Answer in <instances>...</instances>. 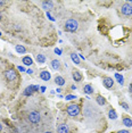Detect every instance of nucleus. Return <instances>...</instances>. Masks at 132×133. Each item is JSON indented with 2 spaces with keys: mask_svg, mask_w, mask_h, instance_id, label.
Segmentation results:
<instances>
[{
  "mask_svg": "<svg viewBox=\"0 0 132 133\" xmlns=\"http://www.w3.org/2000/svg\"><path fill=\"white\" fill-rule=\"evenodd\" d=\"M51 67L54 69H56V71H57V69H59V68H60V62H59L58 59H54L51 62Z\"/></svg>",
  "mask_w": 132,
  "mask_h": 133,
  "instance_id": "17",
  "label": "nucleus"
},
{
  "mask_svg": "<svg viewBox=\"0 0 132 133\" xmlns=\"http://www.w3.org/2000/svg\"><path fill=\"white\" fill-rule=\"evenodd\" d=\"M1 130H2V124L0 123V131H1Z\"/></svg>",
  "mask_w": 132,
  "mask_h": 133,
  "instance_id": "33",
  "label": "nucleus"
},
{
  "mask_svg": "<svg viewBox=\"0 0 132 133\" xmlns=\"http://www.w3.org/2000/svg\"><path fill=\"white\" fill-rule=\"evenodd\" d=\"M5 77L7 78V81H14L16 80V77H17V72L15 71V69H8V71L5 73Z\"/></svg>",
  "mask_w": 132,
  "mask_h": 133,
  "instance_id": "5",
  "label": "nucleus"
},
{
  "mask_svg": "<svg viewBox=\"0 0 132 133\" xmlns=\"http://www.w3.org/2000/svg\"><path fill=\"white\" fill-rule=\"evenodd\" d=\"M131 5H132V1H131Z\"/></svg>",
  "mask_w": 132,
  "mask_h": 133,
  "instance_id": "36",
  "label": "nucleus"
},
{
  "mask_svg": "<svg viewBox=\"0 0 132 133\" xmlns=\"http://www.w3.org/2000/svg\"><path fill=\"white\" fill-rule=\"evenodd\" d=\"M115 78H116V80H117V82L120 83L121 85H123V83H124V81H123V76L121 75V74L116 73V74H115Z\"/></svg>",
  "mask_w": 132,
  "mask_h": 133,
  "instance_id": "22",
  "label": "nucleus"
},
{
  "mask_svg": "<svg viewBox=\"0 0 132 133\" xmlns=\"http://www.w3.org/2000/svg\"><path fill=\"white\" fill-rule=\"evenodd\" d=\"M4 4H5L4 1H0V6H2V5H4Z\"/></svg>",
  "mask_w": 132,
  "mask_h": 133,
  "instance_id": "32",
  "label": "nucleus"
},
{
  "mask_svg": "<svg viewBox=\"0 0 132 133\" xmlns=\"http://www.w3.org/2000/svg\"><path fill=\"white\" fill-rule=\"evenodd\" d=\"M0 37H1V32H0Z\"/></svg>",
  "mask_w": 132,
  "mask_h": 133,
  "instance_id": "35",
  "label": "nucleus"
},
{
  "mask_svg": "<svg viewBox=\"0 0 132 133\" xmlns=\"http://www.w3.org/2000/svg\"><path fill=\"white\" fill-rule=\"evenodd\" d=\"M72 99H76V97L72 96V94H68V96H66V100H72Z\"/></svg>",
  "mask_w": 132,
  "mask_h": 133,
  "instance_id": "24",
  "label": "nucleus"
},
{
  "mask_svg": "<svg viewBox=\"0 0 132 133\" xmlns=\"http://www.w3.org/2000/svg\"><path fill=\"white\" fill-rule=\"evenodd\" d=\"M108 117L111 119H116L117 118V114H116V112L112 108V109H109V112H108Z\"/></svg>",
  "mask_w": 132,
  "mask_h": 133,
  "instance_id": "19",
  "label": "nucleus"
},
{
  "mask_svg": "<svg viewBox=\"0 0 132 133\" xmlns=\"http://www.w3.org/2000/svg\"><path fill=\"white\" fill-rule=\"evenodd\" d=\"M15 49H16V51H17L18 54H25L26 52V49H25L23 46H19V44H17V46L15 47Z\"/></svg>",
  "mask_w": 132,
  "mask_h": 133,
  "instance_id": "21",
  "label": "nucleus"
},
{
  "mask_svg": "<svg viewBox=\"0 0 132 133\" xmlns=\"http://www.w3.org/2000/svg\"><path fill=\"white\" fill-rule=\"evenodd\" d=\"M123 124L126 127H132V119L130 117H123Z\"/></svg>",
  "mask_w": 132,
  "mask_h": 133,
  "instance_id": "15",
  "label": "nucleus"
},
{
  "mask_svg": "<svg viewBox=\"0 0 132 133\" xmlns=\"http://www.w3.org/2000/svg\"><path fill=\"white\" fill-rule=\"evenodd\" d=\"M117 133H129V131H126V130H121V131H118Z\"/></svg>",
  "mask_w": 132,
  "mask_h": 133,
  "instance_id": "27",
  "label": "nucleus"
},
{
  "mask_svg": "<svg viewBox=\"0 0 132 133\" xmlns=\"http://www.w3.org/2000/svg\"><path fill=\"white\" fill-rule=\"evenodd\" d=\"M55 83H56L57 85H59V87H61V85L65 84V80H64L63 76H59L57 75L56 77H55Z\"/></svg>",
  "mask_w": 132,
  "mask_h": 133,
  "instance_id": "12",
  "label": "nucleus"
},
{
  "mask_svg": "<svg viewBox=\"0 0 132 133\" xmlns=\"http://www.w3.org/2000/svg\"><path fill=\"white\" fill-rule=\"evenodd\" d=\"M46 91V87H41V92H45Z\"/></svg>",
  "mask_w": 132,
  "mask_h": 133,
  "instance_id": "30",
  "label": "nucleus"
},
{
  "mask_svg": "<svg viewBox=\"0 0 132 133\" xmlns=\"http://www.w3.org/2000/svg\"><path fill=\"white\" fill-rule=\"evenodd\" d=\"M55 52H56L57 55H61V50H60V49H58V48L55 49Z\"/></svg>",
  "mask_w": 132,
  "mask_h": 133,
  "instance_id": "25",
  "label": "nucleus"
},
{
  "mask_svg": "<svg viewBox=\"0 0 132 133\" xmlns=\"http://www.w3.org/2000/svg\"><path fill=\"white\" fill-rule=\"evenodd\" d=\"M29 119H30V122L33 123V124L39 123L40 119H41L40 114H39L38 112H31V113H30V115H29Z\"/></svg>",
  "mask_w": 132,
  "mask_h": 133,
  "instance_id": "4",
  "label": "nucleus"
},
{
  "mask_svg": "<svg viewBox=\"0 0 132 133\" xmlns=\"http://www.w3.org/2000/svg\"><path fill=\"white\" fill-rule=\"evenodd\" d=\"M40 77L42 78L43 81H49L50 77H51V75H50V73L48 71H42L40 73Z\"/></svg>",
  "mask_w": 132,
  "mask_h": 133,
  "instance_id": "10",
  "label": "nucleus"
},
{
  "mask_svg": "<svg viewBox=\"0 0 132 133\" xmlns=\"http://www.w3.org/2000/svg\"><path fill=\"white\" fill-rule=\"evenodd\" d=\"M121 12L125 16H131L132 15V5H130V3H126L121 7Z\"/></svg>",
  "mask_w": 132,
  "mask_h": 133,
  "instance_id": "3",
  "label": "nucleus"
},
{
  "mask_svg": "<svg viewBox=\"0 0 132 133\" xmlns=\"http://www.w3.org/2000/svg\"><path fill=\"white\" fill-rule=\"evenodd\" d=\"M83 91H84V93H86V94H91V93H93V88L91 87L90 84H86L83 87Z\"/></svg>",
  "mask_w": 132,
  "mask_h": 133,
  "instance_id": "13",
  "label": "nucleus"
},
{
  "mask_svg": "<svg viewBox=\"0 0 132 133\" xmlns=\"http://www.w3.org/2000/svg\"><path fill=\"white\" fill-rule=\"evenodd\" d=\"M102 84H104L107 89H111L114 85V80L112 77H104L102 78Z\"/></svg>",
  "mask_w": 132,
  "mask_h": 133,
  "instance_id": "7",
  "label": "nucleus"
},
{
  "mask_svg": "<svg viewBox=\"0 0 132 133\" xmlns=\"http://www.w3.org/2000/svg\"><path fill=\"white\" fill-rule=\"evenodd\" d=\"M120 105H121V107H123L125 110H129V105H127L126 102H120Z\"/></svg>",
  "mask_w": 132,
  "mask_h": 133,
  "instance_id": "23",
  "label": "nucleus"
},
{
  "mask_svg": "<svg viewBox=\"0 0 132 133\" xmlns=\"http://www.w3.org/2000/svg\"><path fill=\"white\" fill-rule=\"evenodd\" d=\"M66 110H67V114L70 115V116H72V117H75V116H77V115L80 114V107L77 105H75V103L70 105Z\"/></svg>",
  "mask_w": 132,
  "mask_h": 133,
  "instance_id": "2",
  "label": "nucleus"
},
{
  "mask_svg": "<svg viewBox=\"0 0 132 133\" xmlns=\"http://www.w3.org/2000/svg\"><path fill=\"white\" fill-rule=\"evenodd\" d=\"M79 29V23H77L76 19L74 18H70L66 21L65 23V31L67 32H75Z\"/></svg>",
  "mask_w": 132,
  "mask_h": 133,
  "instance_id": "1",
  "label": "nucleus"
},
{
  "mask_svg": "<svg viewBox=\"0 0 132 133\" xmlns=\"http://www.w3.org/2000/svg\"><path fill=\"white\" fill-rule=\"evenodd\" d=\"M26 73H27V74H33V71H32L31 68H29V69L26 71Z\"/></svg>",
  "mask_w": 132,
  "mask_h": 133,
  "instance_id": "28",
  "label": "nucleus"
},
{
  "mask_svg": "<svg viewBox=\"0 0 132 133\" xmlns=\"http://www.w3.org/2000/svg\"><path fill=\"white\" fill-rule=\"evenodd\" d=\"M52 5H54V4H52V1H43V3H42V7L45 8L46 10H50V9H51Z\"/></svg>",
  "mask_w": 132,
  "mask_h": 133,
  "instance_id": "16",
  "label": "nucleus"
},
{
  "mask_svg": "<svg viewBox=\"0 0 132 133\" xmlns=\"http://www.w3.org/2000/svg\"><path fill=\"white\" fill-rule=\"evenodd\" d=\"M71 89H72V90H76V87H75V85H74V84H73V85H72V87H71Z\"/></svg>",
  "mask_w": 132,
  "mask_h": 133,
  "instance_id": "31",
  "label": "nucleus"
},
{
  "mask_svg": "<svg viewBox=\"0 0 132 133\" xmlns=\"http://www.w3.org/2000/svg\"><path fill=\"white\" fill-rule=\"evenodd\" d=\"M71 58H72V60H73V63H74V64H76V65L80 64V57H79V55H77V54L72 52V54H71Z\"/></svg>",
  "mask_w": 132,
  "mask_h": 133,
  "instance_id": "14",
  "label": "nucleus"
},
{
  "mask_svg": "<svg viewBox=\"0 0 132 133\" xmlns=\"http://www.w3.org/2000/svg\"><path fill=\"white\" fill-rule=\"evenodd\" d=\"M129 92H130V93H132V83L129 85Z\"/></svg>",
  "mask_w": 132,
  "mask_h": 133,
  "instance_id": "29",
  "label": "nucleus"
},
{
  "mask_svg": "<svg viewBox=\"0 0 132 133\" xmlns=\"http://www.w3.org/2000/svg\"><path fill=\"white\" fill-rule=\"evenodd\" d=\"M72 77H73V80H74L75 82H80V81L82 80V74L80 73V71L74 69V71L72 72Z\"/></svg>",
  "mask_w": 132,
  "mask_h": 133,
  "instance_id": "8",
  "label": "nucleus"
},
{
  "mask_svg": "<svg viewBox=\"0 0 132 133\" xmlns=\"http://www.w3.org/2000/svg\"><path fill=\"white\" fill-rule=\"evenodd\" d=\"M0 18H1V16H0Z\"/></svg>",
  "mask_w": 132,
  "mask_h": 133,
  "instance_id": "37",
  "label": "nucleus"
},
{
  "mask_svg": "<svg viewBox=\"0 0 132 133\" xmlns=\"http://www.w3.org/2000/svg\"><path fill=\"white\" fill-rule=\"evenodd\" d=\"M22 63L24 65H26V66H31V65L33 64V59H32L30 56H25V57H23Z\"/></svg>",
  "mask_w": 132,
  "mask_h": 133,
  "instance_id": "11",
  "label": "nucleus"
},
{
  "mask_svg": "<svg viewBox=\"0 0 132 133\" xmlns=\"http://www.w3.org/2000/svg\"><path fill=\"white\" fill-rule=\"evenodd\" d=\"M17 69H18V71H20V72H24V71H25V68H24L23 66H18Z\"/></svg>",
  "mask_w": 132,
  "mask_h": 133,
  "instance_id": "26",
  "label": "nucleus"
},
{
  "mask_svg": "<svg viewBox=\"0 0 132 133\" xmlns=\"http://www.w3.org/2000/svg\"><path fill=\"white\" fill-rule=\"evenodd\" d=\"M57 133H68V126L66 124H60L57 127Z\"/></svg>",
  "mask_w": 132,
  "mask_h": 133,
  "instance_id": "9",
  "label": "nucleus"
},
{
  "mask_svg": "<svg viewBox=\"0 0 132 133\" xmlns=\"http://www.w3.org/2000/svg\"><path fill=\"white\" fill-rule=\"evenodd\" d=\"M38 89H39L38 85H30V87H27L26 89H25V91L23 92V94H24V96H26V97H29V96H31L34 91H36Z\"/></svg>",
  "mask_w": 132,
  "mask_h": 133,
  "instance_id": "6",
  "label": "nucleus"
},
{
  "mask_svg": "<svg viewBox=\"0 0 132 133\" xmlns=\"http://www.w3.org/2000/svg\"><path fill=\"white\" fill-rule=\"evenodd\" d=\"M36 60H38L39 64H45L46 63V57L42 55V54H39V55L36 56Z\"/></svg>",
  "mask_w": 132,
  "mask_h": 133,
  "instance_id": "20",
  "label": "nucleus"
},
{
  "mask_svg": "<svg viewBox=\"0 0 132 133\" xmlns=\"http://www.w3.org/2000/svg\"><path fill=\"white\" fill-rule=\"evenodd\" d=\"M96 101H97V103L98 105H100V106H104L105 103H106V99H105L102 96H97Z\"/></svg>",
  "mask_w": 132,
  "mask_h": 133,
  "instance_id": "18",
  "label": "nucleus"
},
{
  "mask_svg": "<svg viewBox=\"0 0 132 133\" xmlns=\"http://www.w3.org/2000/svg\"><path fill=\"white\" fill-rule=\"evenodd\" d=\"M45 133H51V132H45Z\"/></svg>",
  "mask_w": 132,
  "mask_h": 133,
  "instance_id": "34",
  "label": "nucleus"
}]
</instances>
